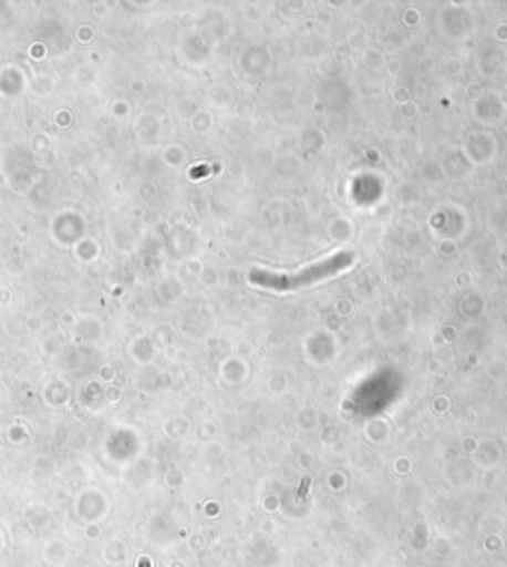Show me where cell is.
I'll use <instances>...</instances> for the list:
<instances>
[{
	"label": "cell",
	"mask_w": 507,
	"mask_h": 567,
	"mask_svg": "<svg viewBox=\"0 0 507 567\" xmlns=\"http://www.w3.org/2000/svg\"><path fill=\"white\" fill-rule=\"evenodd\" d=\"M353 265V255L351 252H339V255L329 256L321 262L315 265H308L303 270L298 272H268V270H260L256 268L250 275V282L260 288H268V290H276V292H288V290H298V288H306L311 284L321 282L325 278L343 272L345 268Z\"/></svg>",
	"instance_id": "6da1fadb"
}]
</instances>
